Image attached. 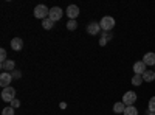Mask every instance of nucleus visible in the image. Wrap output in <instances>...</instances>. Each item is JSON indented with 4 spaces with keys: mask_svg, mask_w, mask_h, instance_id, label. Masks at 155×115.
Wrapping results in <instances>:
<instances>
[{
    "mask_svg": "<svg viewBox=\"0 0 155 115\" xmlns=\"http://www.w3.org/2000/svg\"><path fill=\"white\" fill-rule=\"evenodd\" d=\"M99 31H101V25H99L98 22H90V23L87 25V33H88V34L96 36V34H99Z\"/></svg>",
    "mask_w": 155,
    "mask_h": 115,
    "instance_id": "0eeeda50",
    "label": "nucleus"
},
{
    "mask_svg": "<svg viewBox=\"0 0 155 115\" xmlns=\"http://www.w3.org/2000/svg\"><path fill=\"white\" fill-rule=\"evenodd\" d=\"M147 70H146V64L143 61H137L134 62V73L135 75H144Z\"/></svg>",
    "mask_w": 155,
    "mask_h": 115,
    "instance_id": "6e6552de",
    "label": "nucleus"
},
{
    "mask_svg": "<svg viewBox=\"0 0 155 115\" xmlns=\"http://www.w3.org/2000/svg\"><path fill=\"white\" fill-rule=\"evenodd\" d=\"M2 115H14V107H5L3 110H2Z\"/></svg>",
    "mask_w": 155,
    "mask_h": 115,
    "instance_id": "4be33fe9",
    "label": "nucleus"
},
{
    "mask_svg": "<svg viewBox=\"0 0 155 115\" xmlns=\"http://www.w3.org/2000/svg\"><path fill=\"white\" fill-rule=\"evenodd\" d=\"M64 16V11L59 8V6H54V8H50V14H48V19L53 20V22H58L61 20Z\"/></svg>",
    "mask_w": 155,
    "mask_h": 115,
    "instance_id": "20e7f679",
    "label": "nucleus"
},
{
    "mask_svg": "<svg viewBox=\"0 0 155 115\" xmlns=\"http://www.w3.org/2000/svg\"><path fill=\"white\" fill-rule=\"evenodd\" d=\"M143 62L146 66H155V53H146L143 58Z\"/></svg>",
    "mask_w": 155,
    "mask_h": 115,
    "instance_id": "f8f14e48",
    "label": "nucleus"
},
{
    "mask_svg": "<svg viewBox=\"0 0 155 115\" xmlns=\"http://www.w3.org/2000/svg\"><path fill=\"white\" fill-rule=\"evenodd\" d=\"M67 16L70 17V20H74L78 16H79V8H78L76 5H70L67 8Z\"/></svg>",
    "mask_w": 155,
    "mask_h": 115,
    "instance_id": "9d476101",
    "label": "nucleus"
},
{
    "mask_svg": "<svg viewBox=\"0 0 155 115\" xmlns=\"http://www.w3.org/2000/svg\"><path fill=\"white\" fill-rule=\"evenodd\" d=\"M11 48L14 50V52H20V50L23 48V41L20 39V37H14V39L11 41Z\"/></svg>",
    "mask_w": 155,
    "mask_h": 115,
    "instance_id": "9b49d317",
    "label": "nucleus"
},
{
    "mask_svg": "<svg viewBox=\"0 0 155 115\" xmlns=\"http://www.w3.org/2000/svg\"><path fill=\"white\" fill-rule=\"evenodd\" d=\"M50 14V9L45 6V5H37L36 8H34V17H37V19H47V16Z\"/></svg>",
    "mask_w": 155,
    "mask_h": 115,
    "instance_id": "7ed1b4c3",
    "label": "nucleus"
},
{
    "mask_svg": "<svg viewBox=\"0 0 155 115\" xmlns=\"http://www.w3.org/2000/svg\"><path fill=\"white\" fill-rule=\"evenodd\" d=\"M147 115H155V112H149V113H147Z\"/></svg>",
    "mask_w": 155,
    "mask_h": 115,
    "instance_id": "393cba45",
    "label": "nucleus"
},
{
    "mask_svg": "<svg viewBox=\"0 0 155 115\" xmlns=\"http://www.w3.org/2000/svg\"><path fill=\"white\" fill-rule=\"evenodd\" d=\"M99 25H101V30H102V31H110V30H113V27H115V19L110 17V16H106V17L101 19Z\"/></svg>",
    "mask_w": 155,
    "mask_h": 115,
    "instance_id": "f257e3e1",
    "label": "nucleus"
},
{
    "mask_svg": "<svg viewBox=\"0 0 155 115\" xmlns=\"http://www.w3.org/2000/svg\"><path fill=\"white\" fill-rule=\"evenodd\" d=\"M110 39H112V34L109 31H104V33H102V36H101V39H99V45L104 47L107 44V41H110Z\"/></svg>",
    "mask_w": 155,
    "mask_h": 115,
    "instance_id": "2eb2a0df",
    "label": "nucleus"
},
{
    "mask_svg": "<svg viewBox=\"0 0 155 115\" xmlns=\"http://www.w3.org/2000/svg\"><path fill=\"white\" fill-rule=\"evenodd\" d=\"M132 84L134 86H141V84H143V75H134Z\"/></svg>",
    "mask_w": 155,
    "mask_h": 115,
    "instance_id": "a211bd4d",
    "label": "nucleus"
},
{
    "mask_svg": "<svg viewBox=\"0 0 155 115\" xmlns=\"http://www.w3.org/2000/svg\"><path fill=\"white\" fill-rule=\"evenodd\" d=\"M11 75H12V79H19V78H22V72H19V70H14Z\"/></svg>",
    "mask_w": 155,
    "mask_h": 115,
    "instance_id": "5701e85b",
    "label": "nucleus"
},
{
    "mask_svg": "<svg viewBox=\"0 0 155 115\" xmlns=\"http://www.w3.org/2000/svg\"><path fill=\"white\" fill-rule=\"evenodd\" d=\"M126 107H127V106L123 103V101H118V103L113 104V112H115V113H124Z\"/></svg>",
    "mask_w": 155,
    "mask_h": 115,
    "instance_id": "ddd939ff",
    "label": "nucleus"
},
{
    "mask_svg": "<svg viewBox=\"0 0 155 115\" xmlns=\"http://www.w3.org/2000/svg\"><path fill=\"white\" fill-rule=\"evenodd\" d=\"M123 115H138V110H137L135 106H127Z\"/></svg>",
    "mask_w": 155,
    "mask_h": 115,
    "instance_id": "dca6fc26",
    "label": "nucleus"
},
{
    "mask_svg": "<svg viewBox=\"0 0 155 115\" xmlns=\"http://www.w3.org/2000/svg\"><path fill=\"white\" fill-rule=\"evenodd\" d=\"M121 101H123L126 106H134V103L137 101V93H135L134 90H129V92L124 93V96H123Z\"/></svg>",
    "mask_w": 155,
    "mask_h": 115,
    "instance_id": "39448f33",
    "label": "nucleus"
},
{
    "mask_svg": "<svg viewBox=\"0 0 155 115\" xmlns=\"http://www.w3.org/2000/svg\"><path fill=\"white\" fill-rule=\"evenodd\" d=\"M0 67H2V70L3 72H14L16 70V62L14 61H12V59H8V61H5V62H2V64H0Z\"/></svg>",
    "mask_w": 155,
    "mask_h": 115,
    "instance_id": "1a4fd4ad",
    "label": "nucleus"
},
{
    "mask_svg": "<svg viewBox=\"0 0 155 115\" xmlns=\"http://www.w3.org/2000/svg\"><path fill=\"white\" fill-rule=\"evenodd\" d=\"M143 81H146V83L155 81V72H153V70H147V72L143 75Z\"/></svg>",
    "mask_w": 155,
    "mask_h": 115,
    "instance_id": "4468645a",
    "label": "nucleus"
},
{
    "mask_svg": "<svg viewBox=\"0 0 155 115\" xmlns=\"http://www.w3.org/2000/svg\"><path fill=\"white\" fill-rule=\"evenodd\" d=\"M19 106H20V101H19V100L14 98V100L11 101V107H14V109H16V107H19Z\"/></svg>",
    "mask_w": 155,
    "mask_h": 115,
    "instance_id": "b1692460",
    "label": "nucleus"
},
{
    "mask_svg": "<svg viewBox=\"0 0 155 115\" xmlns=\"http://www.w3.org/2000/svg\"><path fill=\"white\" fill-rule=\"evenodd\" d=\"M147 110L149 112H155V96H152L149 100V104H147Z\"/></svg>",
    "mask_w": 155,
    "mask_h": 115,
    "instance_id": "6ab92c4d",
    "label": "nucleus"
},
{
    "mask_svg": "<svg viewBox=\"0 0 155 115\" xmlns=\"http://www.w3.org/2000/svg\"><path fill=\"white\" fill-rule=\"evenodd\" d=\"M42 27H44L45 30H51V28L54 27V22L50 20V19H44V20H42Z\"/></svg>",
    "mask_w": 155,
    "mask_h": 115,
    "instance_id": "f3484780",
    "label": "nucleus"
},
{
    "mask_svg": "<svg viewBox=\"0 0 155 115\" xmlns=\"http://www.w3.org/2000/svg\"><path fill=\"white\" fill-rule=\"evenodd\" d=\"M67 28L68 30H76L78 28V22L76 20H68L67 22Z\"/></svg>",
    "mask_w": 155,
    "mask_h": 115,
    "instance_id": "412c9836",
    "label": "nucleus"
},
{
    "mask_svg": "<svg viewBox=\"0 0 155 115\" xmlns=\"http://www.w3.org/2000/svg\"><path fill=\"white\" fill-rule=\"evenodd\" d=\"M11 81H12V75H11V73L3 72L2 75H0V86H2L3 89H5V87H9Z\"/></svg>",
    "mask_w": 155,
    "mask_h": 115,
    "instance_id": "423d86ee",
    "label": "nucleus"
},
{
    "mask_svg": "<svg viewBox=\"0 0 155 115\" xmlns=\"http://www.w3.org/2000/svg\"><path fill=\"white\" fill-rule=\"evenodd\" d=\"M16 98V89L14 87H5L3 90H2V100L6 101V103H11L12 100Z\"/></svg>",
    "mask_w": 155,
    "mask_h": 115,
    "instance_id": "f03ea898",
    "label": "nucleus"
},
{
    "mask_svg": "<svg viewBox=\"0 0 155 115\" xmlns=\"http://www.w3.org/2000/svg\"><path fill=\"white\" fill-rule=\"evenodd\" d=\"M5 61H8V58H6V50H5V48H0V64L5 62Z\"/></svg>",
    "mask_w": 155,
    "mask_h": 115,
    "instance_id": "aec40b11",
    "label": "nucleus"
}]
</instances>
